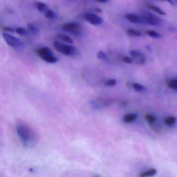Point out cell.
Returning a JSON list of instances; mask_svg holds the SVG:
<instances>
[{"mask_svg": "<svg viewBox=\"0 0 177 177\" xmlns=\"http://www.w3.org/2000/svg\"><path fill=\"white\" fill-rule=\"evenodd\" d=\"M137 117V115L136 113H131L125 115L123 117V121L125 123H132L134 122Z\"/></svg>", "mask_w": 177, "mask_h": 177, "instance_id": "cell-12", "label": "cell"}, {"mask_svg": "<svg viewBox=\"0 0 177 177\" xmlns=\"http://www.w3.org/2000/svg\"><path fill=\"white\" fill-rule=\"evenodd\" d=\"M96 11H97V12L101 13V12L102 11V9H99V8H97V9H96Z\"/></svg>", "mask_w": 177, "mask_h": 177, "instance_id": "cell-29", "label": "cell"}, {"mask_svg": "<svg viewBox=\"0 0 177 177\" xmlns=\"http://www.w3.org/2000/svg\"><path fill=\"white\" fill-rule=\"evenodd\" d=\"M117 84V80L115 79H110L106 80L105 82V84L108 86H115Z\"/></svg>", "mask_w": 177, "mask_h": 177, "instance_id": "cell-25", "label": "cell"}, {"mask_svg": "<svg viewBox=\"0 0 177 177\" xmlns=\"http://www.w3.org/2000/svg\"><path fill=\"white\" fill-rule=\"evenodd\" d=\"M45 16L49 19H54L56 17V14L51 9H48L45 12Z\"/></svg>", "mask_w": 177, "mask_h": 177, "instance_id": "cell-18", "label": "cell"}, {"mask_svg": "<svg viewBox=\"0 0 177 177\" xmlns=\"http://www.w3.org/2000/svg\"><path fill=\"white\" fill-rule=\"evenodd\" d=\"M157 173V171L155 168H151L148 171H144L139 174V177H153Z\"/></svg>", "mask_w": 177, "mask_h": 177, "instance_id": "cell-10", "label": "cell"}, {"mask_svg": "<svg viewBox=\"0 0 177 177\" xmlns=\"http://www.w3.org/2000/svg\"><path fill=\"white\" fill-rule=\"evenodd\" d=\"M146 33L149 36L155 38V39H159L161 37V35L159 33L156 32L155 31L152 30H148L146 31Z\"/></svg>", "mask_w": 177, "mask_h": 177, "instance_id": "cell-19", "label": "cell"}, {"mask_svg": "<svg viewBox=\"0 0 177 177\" xmlns=\"http://www.w3.org/2000/svg\"><path fill=\"white\" fill-rule=\"evenodd\" d=\"M128 33L131 35L134 36H141V33L139 31L137 30L133 29H130L128 31Z\"/></svg>", "mask_w": 177, "mask_h": 177, "instance_id": "cell-23", "label": "cell"}, {"mask_svg": "<svg viewBox=\"0 0 177 177\" xmlns=\"http://www.w3.org/2000/svg\"><path fill=\"white\" fill-rule=\"evenodd\" d=\"M84 18L86 21L91 24L93 26H98L102 24L103 19L98 16L94 14L86 13L84 15Z\"/></svg>", "mask_w": 177, "mask_h": 177, "instance_id": "cell-6", "label": "cell"}, {"mask_svg": "<svg viewBox=\"0 0 177 177\" xmlns=\"http://www.w3.org/2000/svg\"><path fill=\"white\" fill-rule=\"evenodd\" d=\"M133 87L135 90L138 92H142L146 90L145 86L139 83H134L133 84Z\"/></svg>", "mask_w": 177, "mask_h": 177, "instance_id": "cell-22", "label": "cell"}, {"mask_svg": "<svg viewBox=\"0 0 177 177\" xmlns=\"http://www.w3.org/2000/svg\"><path fill=\"white\" fill-rule=\"evenodd\" d=\"M61 29L65 32L74 35L79 34L81 30L80 24L74 22L63 24L61 26Z\"/></svg>", "mask_w": 177, "mask_h": 177, "instance_id": "cell-5", "label": "cell"}, {"mask_svg": "<svg viewBox=\"0 0 177 177\" xmlns=\"http://www.w3.org/2000/svg\"><path fill=\"white\" fill-rule=\"evenodd\" d=\"M167 85L169 88L177 90V79H172L167 81Z\"/></svg>", "mask_w": 177, "mask_h": 177, "instance_id": "cell-21", "label": "cell"}, {"mask_svg": "<svg viewBox=\"0 0 177 177\" xmlns=\"http://www.w3.org/2000/svg\"><path fill=\"white\" fill-rule=\"evenodd\" d=\"M101 177V176H100V175H94V176H93V177Z\"/></svg>", "mask_w": 177, "mask_h": 177, "instance_id": "cell-31", "label": "cell"}, {"mask_svg": "<svg viewBox=\"0 0 177 177\" xmlns=\"http://www.w3.org/2000/svg\"><path fill=\"white\" fill-rule=\"evenodd\" d=\"M165 1H167L169 3H171V4H173V2H172L171 0H165Z\"/></svg>", "mask_w": 177, "mask_h": 177, "instance_id": "cell-30", "label": "cell"}, {"mask_svg": "<svg viewBox=\"0 0 177 177\" xmlns=\"http://www.w3.org/2000/svg\"><path fill=\"white\" fill-rule=\"evenodd\" d=\"M16 131L25 147H32L36 142V135L26 123L19 121L16 124Z\"/></svg>", "mask_w": 177, "mask_h": 177, "instance_id": "cell-1", "label": "cell"}, {"mask_svg": "<svg viewBox=\"0 0 177 177\" xmlns=\"http://www.w3.org/2000/svg\"><path fill=\"white\" fill-rule=\"evenodd\" d=\"M147 8L150 9L151 11H154L156 13L160 15H165L166 14L160 7L156 6L154 5L148 4L147 5Z\"/></svg>", "mask_w": 177, "mask_h": 177, "instance_id": "cell-9", "label": "cell"}, {"mask_svg": "<svg viewBox=\"0 0 177 177\" xmlns=\"http://www.w3.org/2000/svg\"><path fill=\"white\" fill-rule=\"evenodd\" d=\"M145 119L146 121L150 123H152L156 121V117L153 115L146 114L145 115Z\"/></svg>", "mask_w": 177, "mask_h": 177, "instance_id": "cell-24", "label": "cell"}, {"mask_svg": "<svg viewBox=\"0 0 177 177\" xmlns=\"http://www.w3.org/2000/svg\"><path fill=\"white\" fill-rule=\"evenodd\" d=\"M97 58L99 59V60L104 61L105 62H108L109 60L107 54L102 51H99L98 52L97 54Z\"/></svg>", "mask_w": 177, "mask_h": 177, "instance_id": "cell-20", "label": "cell"}, {"mask_svg": "<svg viewBox=\"0 0 177 177\" xmlns=\"http://www.w3.org/2000/svg\"><path fill=\"white\" fill-rule=\"evenodd\" d=\"M129 53H130V55L133 57V58L134 59H139L145 58L144 54H143L142 52L139 51L138 50H130Z\"/></svg>", "mask_w": 177, "mask_h": 177, "instance_id": "cell-14", "label": "cell"}, {"mask_svg": "<svg viewBox=\"0 0 177 177\" xmlns=\"http://www.w3.org/2000/svg\"><path fill=\"white\" fill-rule=\"evenodd\" d=\"M38 56L46 62L49 63H55L58 59L54 56L52 50L47 47L41 48L37 50Z\"/></svg>", "mask_w": 177, "mask_h": 177, "instance_id": "cell-3", "label": "cell"}, {"mask_svg": "<svg viewBox=\"0 0 177 177\" xmlns=\"http://www.w3.org/2000/svg\"><path fill=\"white\" fill-rule=\"evenodd\" d=\"M16 32L21 36H26L28 34V30L23 27H17L15 29Z\"/></svg>", "mask_w": 177, "mask_h": 177, "instance_id": "cell-17", "label": "cell"}, {"mask_svg": "<svg viewBox=\"0 0 177 177\" xmlns=\"http://www.w3.org/2000/svg\"><path fill=\"white\" fill-rule=\"evenodd\" d=\"M26 26H27L28 30L29 31L33 34L36 35L39 34L40 33L39 28L34 24L29 23L27 24Z\"/></svg>", "mask_w": 177, "mask_h": 177, "instance_id": "cell-11", "label": "cell"}, {"mask_svg": "<svg viewBox=\"0 0 177 177\" xmlns=\"http://www.w3.org/2000/svg\"><path fill=\"white\" fill-rule=\"evenodd\" d=\"M2 35L5 41L11 47L14 48H21L24 47V43L17 37L7 33H3Z\"/></svg>", "mask_w": 177, "mask_h": 177, "instance_id": "cell-4", "label": "cell"}, {"mask_svg": "<svg viewBox=\"0 0 177 177\" xmlns=\"http://www.w3.org/2000/svg\"><path fill=\"white\" fill-rule=\"evenodd\" d=\"M125 18L128 21L133 24H137L141 21V18L134 14H126L125 15Z\"/></svg>", "mask_w": 177, "mask_h": 177, "instance_id": "cell-8", "label": "cell"}, {"mask_svg": "<svg viewBox=\"0 0 177 177\" xmlns=\"http://www.w3.org/2000/svg\"><path fill=\"white\" fill-rule=\"evenodd\" d=\"M165 124L168 126H172L175 125L177 122V118L173 116H171L165 119Z\"/></svg>", "mask_w": 177, "mask_h": 177, "instance_id": "cell-16", "label": "cell"}, {"mask_svg": "<svg viewBox=\"0 0 177 177\" xmlns=\"http://www.w3.org/2000/svg\"><path fill=\"white\" fill-rule=\"evenodd\" d=\"M98 2L101 3H106L108 2L109 0H96Z\"/></svg>", "mask_w": 177, "mask_h": 177, "instance_id": "cell-28", "label": "cell"}, {"mask_svg": "<svg viewBox=\"0 0 177 177\" xmlns=\"http://www.w3.org/2000/svg\"><path fill=\"white\" fill-rule=\"evenodd\" d=\"M57 36L58 37L59 39H60L62 41H64L67 43H73V40L68 35L63 34H59Z\"/></svg>", "mask_w": 177, "mask_h": 177, "instance_id": "cell-15", "label": "cell"}, {"mask_svg": "<svg viewBox=\"0 0 177 177\" xmlns=\"http://www.w3.org/2000/svg\"><path fill=\"white\" fill-rule=\"evenodd\" d=\"M122 61L128 64H132L134 63V59L130 58L129 56H124L122 59Z\"/></svg>", "mask_w": 177, "mask_h": 177, "instance_id": "cell-26", "label": "cell"}, {"mask_svg": "<svg viewBox=\"0 0 177 177\" xmlns=\"http://www.w3.org/2000/svg\"><path fill=\"white\" fill-rule=\"evenodd\" d=\"M54 46L57 51L67 56H73L77 53V50L75 47L59 41H54Z\"/></svg>", "mask_w": 177, "mask_h": 177, "instance_id": "cell-2", "label": "cell"}, {"mask_svg": "<svg viewBox=\"0 0 177 177\" xmlns=\"http://www.w3.org/2000/svg\"><path fill=\"white\" fill-rule=\"evenodd\" d=\"M35 6L38 11L44 13L48 9L47 5L41 2H35Z\"/></svg>", "mask_w": 177, "mask_h": 177, "instance_id": "cell-13", "label": "cell"}, {"mask_svg": "<svg viewBox=\"0 0 177 177\" xmlns=\"http://www.w3.org/2000/svg\"><path fill=\"white\" fill-rule=\"evenodd\" d=\"M3 30L5 32H7L14 33V32H15V29L11 27H9V26H5L3 28Z\"/></svg>", "mask_w": 177, "mask_h": 177, "instance_id": "cell-27", "label": "cell"}, {"mask_svg": "<svg viewBox=\"0 0 177 177\" xmlns=\"http://www.w3.org/2000/svg\"><path fill=\"white\" fill-rule=\"evenodd\" d=\"M143 19L146 23L153 26H158L161 24V20L151 14H146L143 16Z\"/></svg>", "mask_w": 177, "mask_h": 177, "instance_id": "cell-7", "label": "cell"}]
</instances>
